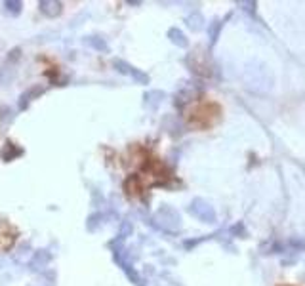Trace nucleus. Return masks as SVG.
I'll return each instance as SVG.
<instances>
[{
	"label": "nucleus",
	"mask_w": 305,
	"mask_h": 286,
	"mask_svg": "<svg viewBox=\"0 0 305 286\" xmlns=\"http://www.w3.org/2000/svg\"><path fill=\"white\" fill-rule=\"evenodd\" d=\"M92 46L99 48V50H107V46H105V42H99V40H92Z\"/></svg>",
	"instance_id": "5"
},
{
	"label": "nucleus",
	"mask_w": 305,
	"mask_h": 286,
	"mask_svg": "<svg viewBox=\"0 0 305 286\" xmlns=\"http://www.w3.org/2000/svg\"><path fill=\"white\" fill-rule=\"evenodd\" d=\"M189 210H191V214H195L196 218H200L202 222H214V220H216V214H214L212 206L210 204H206V202H202V200H195Z\"/></svg>",
	"instance_id": "1"
},
{
	"label": "nucleus",
	"mask_w": 305,
	"mask_h": 286,
	"mask_svg": "<svg viewBox=\"0 0 305 286\" xmlns=\"http://www.w3.org/2000/svg\"><path fill=\"white\" fill-rule=\"evenodd\" d=\"M168 34H170V39H172L174 44H178V46H181V48L187 46V40H185V37H183V32H181L180 29H170Z\"/></svg>",
	"instance_id": "3"
},
{
	"label": "nucleus",
	"mask_w": 305,
	"mask_h": 286,
	"mask_svg": "<svg viewBox=\"0 0 305 286\" xmlns=\"http://www.w3.org/2000/svg\"><path fill=\"white\" fill-rule=\"evenodd\" d=\"M40 12L44 14V16H50V17H55L61 14V2H40Z\"/></svg>",
	"instance_id": "2"
},
{
	"label": "nucleus",
	"mask_w": 305,
	"mask_h": 286,
	"mask_svg": "<svg viewBox=\"0 0 305 286\" xmlns=\"http://www.w3.org/2000/svg\"><path fill=\"white\" fill-rule=\"evenodd\" d=\"M4 6L12 12V14H17L21 10V2H4Z\"/></svg>",
	"instance_id": "4"
}]
</instances>
